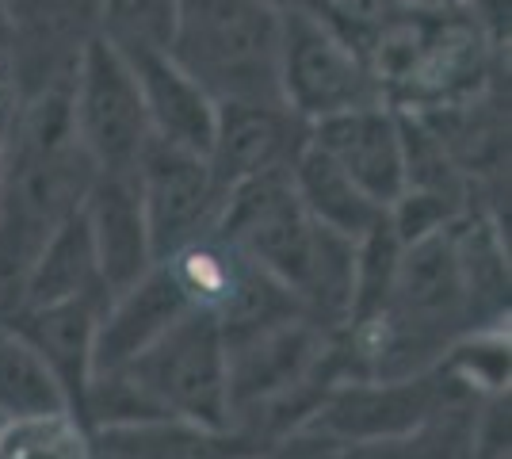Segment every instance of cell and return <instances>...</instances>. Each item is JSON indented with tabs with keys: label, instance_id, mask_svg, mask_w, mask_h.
I'll list each match as a JSON object with an SVG mask.
<instances>
[{
	"label": "cell",
	"instance_id": "6da1fadb",
	"mask_svg": "<svg viewBox=\"0 0 512 459\" xmlns=\"http://www.w3.org/2000/svg\"><path fill=\"white\" fill-rule=\"evenodd\" d=\"M96 165L77 142L69 92L16 100L0 157V322L20 306L27 268L81 211Z\"/></svg>",
	"mask_w": 512,
	"mask_h": 459
},
{
	"label": "cell",
	"instance_id": "7a4b0ae2",
	"mask_svg": "<svg viewBox=\"0 0 512 459\" xmlns=\"http://www.w3.org/2000/svg\"><path fill=\"white\" fill-rule=\"evenodd\" d=\"M283 16L260 0H176L169 54L214 104L279 100Z\"/></svg>",
	"mask_w": 512,
	"mask_h": 459
},
{
	"label": "cell",
	"instance_id": "3957f363",
	"mask_svg": "<svg viewBox=\"0 0 512 459\" xmlns=\"http://www.w3.org/2000/svg\"><path fill=\"white\" fill-rule=\"evenodd\" d=\"M157 417H180L211 429H230L226 337L207 310H188L142 356L119 368Z\"/></svg>",
	"mask_w": 512,
	"mask_h": 459
},
{
	"label": "cell",
	"instance_id": "277c9868",
	"mask_svg": "<svg viewBox=\"0 0 512 459\" xmlns=\"http://www.w3.org/2000/svg\"><path fill=\"white\" fill-rule=\"evenodd\" d=\"M279 100L314 127L341 111L383 104V92L360 50L310 16L291 12L279 31Z\"/></svg>",
	"mask_w": 512,
	"mask_h": 459
},
{
	"label": "cell",
	"instance_id": "5b68a950",
	"mask_svg": "<svg viewBox=\"0 0 512 459\" xmlns=\"http://www.w3.org/2000/svg\"><path fill=\"white\" fill-rule=\"evenodd\" d=\"M73 131L96 173H130L153 142L142 92L130 62L111 43L96 39L69 85Z\"/></svg>",
	"mask_w": 512,
	"mask_h": 459
},
{
	"label": "cell",
	"instance_id": "8992f818",
	"mask_svg": "<svg viewBox=\"0 0 512 459\" xmlns=\"http://www.w3.org/2000/svg\"><path fill=\"white\" fill-rule=\"evenodd\" d=\"M451 387L455 383L444 368L398 379L348 375L321 398L310 429L337 444H402L425 425V417L448 398Z\"/></svg>",
	"mask_w": 512,
	"mask_h": 459
},
{
	"label": "cell",
	"instance_id": "52a82bcc",
	"mask_svg": "<svg viewBox=\"0 0 512 459\" xmlns=\"http://www.w3.org/2000/svg\"><path fill=\"white\" fill-rule=\"evenodd\" d=\"M96 39V0H16L8 8V77L16 100L69 92Z\"/></svg>",
	"mask_w": 512,
	"mask_h": 459
},
{
	"label": "cell",
	"instance_id": "ba28073f",
	"mask_svg": "<svg viewBox=\"0 0 512 459\" xmlns=\"http://www.w3.org/2000/svg\"><path fill=\"white\" fill-rule=\"evenodd\" d=\"M134 176H138L142 211H146L157 261H169L192 241L211 234L218 207H222V192L214 188L211 165L203 153L150 142Z\"/></svg>",
	"mask_w": 512,
	"mask_h": 459
},
{
	"label": "cell",
	"instance_id": "9c48e42d",
	"mask_svg": "<svg viewBox=\"0 0 512 459\" xmlns=\"http://www.w3.org/2000/svg\"><path fill=\"white\" fill-rule=\"evenodd\" d=\"M306 138L310 127L295 111L283 108V100L218 104L211 146L203 157L211 165L214 188L226 196L256 176L287 173Z\"/></svg>",
	"mask_w": 512,
	"mask_h": 459
},
{
	"label": "cell",
	"instance_id": "30bf717a",
	"mask_svg": "<svg viewBox=\"0 0 512 459\" xmlns=\"http://www.w3.org/2000/svg\"><path fill=\"white\" fill-rule=\"evenodd\" d=\"M310 142L341 169L375 207H390L406 192V134L390 104L341 111L310 127Z\"/></svg>",
	"mask_w": 512,
	"mask_h": 459
},
{
	"label": "cell",
	"instance_id": "8fae6325",
	"mask_svg": "<svg viewBox=\"0 0 512 459\" xmlns=\"http://www.w3.org/2000/svg\"><path fill=\"white\" fill-rule=\"evenodd\" d=\"M81 219H85L92 249H96V264H100V280H104L107 295H119L123 287L142 280L157 264L134 169L92 176L88 196L81 203Z\"/></svg>",
	"mask_w": 512,
	"mask_h": 459
},
{
	"label": "cell",
	"instance_id": "7c38bea8",
	"mask_svg": "<svg viewBox=\"0 0 512 459\" xmlns=\"http://www.w3.org/2000/svg\"><path fill=\"white\" fill-rule=\"evenodd\" d=\"M107 291L81 295V299H65L50 306H20L16 314H8L0 326H8L16 337H23L31 349L46 360V368L62 383L69 410L81 417L85 410V394L92 383V352H96V329L100 314L107 306Z\"/></svg>",
	"mask_w": 512,
	"mask_h": 459
},
{
	"label": "cell",
	"instance_id": "4fadbf2b",
	"mask_svg": "<svg viewBox=\"0 0 512 459\" xmlns=\"http://www.w3.org/2000/svg\"><path fill=\"white\" fill-rule=\"evenodd\" d=\"M188 310L192 303L176 280V272L165 261H157L142 280H134L119 295L107 299L100 329H96V352H92L96 375L127 368L134 356H142Z\"/></svg>",
	"mask_w": 512,
	"mask_h": 459
},
{
	"label": "cell",
	"instance_id": "5bb4252c",
	"mask_svg": "<svg viewBox=\"0 0 512 459\" xmlns=\"http://www.w3.org/2000/svg\"><path fill=\"white\" fill-rule=\"evenodd\" d=\"M123 58L134 69L153 142H165V146H176V150L207 153L214 134V115H218V104L211 96L195 85L165 50L123 54Z\"/></svg>",
	"mask_w": 512,
	"mask_h": 459
},
{
	"label": "cell",
	"instance_id": "9a60e30c",
	"mask_svg": "<svg viewBox=\"0 0 512 459\" xmlns=\"http://www.w3.org/2000/svg\"><path fill=\"white\" fill-rule=\"evenodd\" d=\"M96 452L107 459H245L253 444L234 429H211L180 417L123 425L92 433Z\"/></svg>",
	"mask_w": 512,
	"mask_h": 459
},
{
	"label": "cell",
	"instance_id": "2e32d148",
	"mask_svg": "<svg viewBox=\"0 0 512 459\" xmlns=\"http://www.w3.org/2000/svg\"><path fill=\"white\" fill-rule=\"evenodd\" d=\"M287 173H291V188H295V196H299L302 211L318 222V226H325V230H333V234H341V238L360 241L367 230H375V226L383 222V215H386L383 207H375L371 199L363 196L360 188H356L310 138H306V146L295 153V161H291Z\"/></svg>",
	"mask_w": 512,
	"mask_h": 459
},
{
	"label": "cell",
	"instance_id": "e0dca14e",
	"mask_svg": "<svg viewBox=\"0 0 512 459\" xmlns=\"http://www.w3.org/2000/svg\"><path fill=\"white\" fill-rule=\"evenodd\" d=\"M96 291H107V287L100 280V264H96L88 226L77 211L65 226L50 234V241L39 249V257L31 261L20 291V306H50L65 303V299H81V295H96Z\"/></svg>",
	"mask_w": 512,
	"mask_h": 459
},
{
	"label": "cell",
	"instance_id": "ac0fdd59",
	"mask_svg": "<svg viewBox=\"0 0 512 459\" xmlns=\"http://www.w3.org/2000/svg\"><path fill=\"white\" fill-rule=\"evenodd\" d=\"M69 410L62 383L23 337L0 326V421Z\"/></svg>",
	"mask_w": 512,
	"mask_h": 459
},
{
	"label": "cell",
	"instance_id": "d6986e66",
	"mask_svg": "<svg viewBox=\"0 0 512 459\" xmlns=\"http://www.w3.org/2000/svg\"><path fill=\"white\" fill-rule=\"evenodd\" d=\"M0 459H100V452L73 410H50L0 421Z\"/></svg>",
	"mask_w": 512,
	"mask_h": 459
},
{
	"label": "cell",
	"instance_id": "ffe728a7",
	"mask_svg": "<svg viewBox=\"0 0 512 459\" xmlns=\"http://www.w3.org/2000/svg\"><path fill=\"white\" fill-rule=\"evenodd\" d=\"M100 39L119 54L169 50L176 27V0H96Z\"/></svg>",
	"mask_w": 512,
	"mask_h": 459
},
{
	"label": "cell",
	"instance_id": "44dd1931",
	"mask_svg": "<svg viewBox=\"0 0 512 459\" xmlns=\"http://www.w3.org/2000/svg\"><path fill=\"white\" fill-rule=\"evenodd\" d=\"M291 12L310 16L314 23H321L325 31H333L337 39H344L352 50H360L363 58H367V50L375 46V39L394 20H402L409 8L402 0H295Z\"/></svg>",
	"mask_w": 512,
	"mask_h": 459
},
{
	"label": "cell",
	"instance_id": "7402d4cb",
	"mask_svg": "<svg viewBox=\"0 0 512 459\" xmlns=\"http://www.w3.org/2000/svg\"><path fill=\"white\" fill-rule=\"evenodd\" d=\"M341 444L337 440H329L325 433L318 429H295V433H287V437H276L268 440V444H260L253 448L245 459H333Z\"/></svg>",
	"mask_w": 512,
	"mask_h": 459
},
{
	"label": "cell",
	"instance_id": "603a6c76",
	"mask_svg": "<svg viewBox=\"0 0 512 459\" xmlns=\"http://www.w3.org/2000/svg\"><path fill=\"white\" fill-rule=\"evenodd\" d=\"M333 459H402L398 444H341Z\"/></svg>",
	"mask_w": 512,
	"mask_h": 459
},
{
	"label": "cell",
	"instance_id": "cb8c5ba5",
	"mask_svg": "<svg viewBox=\"0 0 512 459\" xmlns=\"http://www.w3.org/2000/svg\"><path fill=\"white\" fill-rule=\"evenodd\" d=\"M0 77H8V4L0 0Z\"/></svg>",
	"mask_w": 512,
	"mask_h": 459
},
{
	"label": "cell",
	"instance_id": "d4e9b609",
	"mask_svg": "<svg viewBox=\"0 0 512 459\" xmlns=\"http://www.w3.org/2000/svg\"><path fill=\"white\" fill-rule=\"evenodd\" d=\"M406 8H448V0H402Z\"/></svg>",
	"mask_w": 512,
	"mask_h": 459
},
{
	"label": "cell",
	"instance_id": "484cf974",
	"mask_svg": "<svg viewBox=\"0 0 512 459\" xmlns=\"http://www.w3.org/2000/svg\"><path fill=\"white\" fill-rule=\"evenodd\" d=\"M455 4H459V0H448V8H455Z\"/></svg>",
	"mask_w": 512,
	"mask_h": 459
},
{
	"label": "cell",
	"instance_id": "4316f807",
	"mask_svg": "<svg viewBox=\"0 0 512 459\" xmlns=\"http://www.w3.org/2000/svg\"><path fill=\"white\" fill-rule=\"evenodd\" d=\"M4 4H8V8H12V4H16V0H4Z\"/></svg>",
	"mask_w": 512,
	"mask_h": 459
}]
</instances>
